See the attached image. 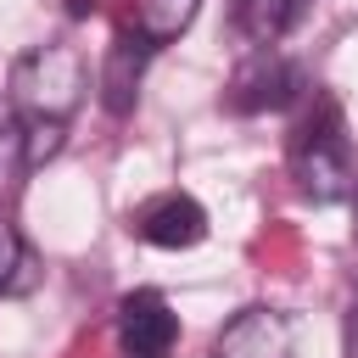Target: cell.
Wrapping results in <instances>:
<instances>
[{
    "mask_svg": "<svg viewBox=\"0 0 358 358\" xmlns=\"http://www.w3.org/2000/svg\"><path fill=\"white\" fill-rule=\"evenodd\" d=\"M84 90H90L84 56L67 39H45L11 62V112L22 123H67L84 106Z\"/></svg>",
    "mask_w": 358,
    "mask_h": 358,
    "instance_id": "cell-1",
    "label": "cell"
},
{
    "mask_svg": "<svg viewBox=\"0 0 358 358\" xmlns=\"http://www.w3.org/2000/svg\"><path fill=\"white\" fill-rule=\"evenodd\" d=\"M291 179L319 207L358 196V151L347 140V123H341L336 101H319L313 117L291 134Z\"/></svg>",
    "mask_w": 358,
    "mask_h": 358,
    "instance_id": "cell-2",
    "label": "cell"
},
{
    "mask_svg": "<svg viewBox=\"0 0 358 358\" xmlns=\"http://www.w3.org/2000/svg\"><path fill=\"white\" fill-rule=\"evenodd\" d=\"M117 341L123 358H168L179 341V313L168 308L162 291H129L117 308Z\"/></svg>",
    "mask_w": 358,
    "mask_h": 358,
    "instance_id": "cell-3",
    "label": "cell"
},
{
    "mask_svg": "<svg viewBox=\"0 0 358 358\" xmlns=\"http://www.w3.org/2000/svg\"><path fill=\"white\" fill-rule=\"evenodd\" d=\"M213 358H296V330L274 308H246L218 330Z\"/></svg>",
    "mask_w": 358,
    "mask_h": 358,
    "instance_id": "cell-4",
    "label": "cell"
},
{
    "mask_svg": "<svg viewBox=\"0 0 358 358\" xmlns=\"http://www.w3.org/2000/svg\"><path fill=\"white\" fill-rule=\"evenodd\" d=\"M296 90H302V73L263 45V50L229 78V106H235V112H280V106L296 101Z\"/></svg>",
    "mask_w": 358,
    "mask_h": 358,
    "instance_id": "cell-5",
    "label": "cell"
},
{
    "mask_svg": "<svg viewBox=\"0 0 358 358\" xmlns=\"http://www.w3.org/2000/svg\"><path fill=\"white\" fill-rule=\"evenodd\" d=\"M134 235H140L145 246L185 252V246H196V241L207 235V213H201L196 196L168 190V196H157V201H145V207L134 213Z\"/></svg>",
    "mask_w": 358,
    "mask_h": 358,
    "instance_id": "cell-6",
    "label": "cell"
},
{
    "mask_svg": "<svg viewBox=\"0 0 358 358\" xmlns=\"http://www.w3.org/2000/svg\"><path fill=\"white\" fill-rule=\"evenodd\" d=\"M145 56H151V45L134 34V28H123L117 39H112V50H106V67H101V101H106V112H129L134 106V95H140V73H145Z\"/></svg>",
    "mask_w": 358,
    "mask_h": 358,
    "instance_id": "cell-7",
    "label": "cell"
},
{
    "mask_svg": "<svg viewBox=\"0 0 358 358\" xmlns=\"http://www.w3.org/2000/svg\"><path fill=\"white\" fill-rule=\"evenodd\" d=\"M302 17V0H235V28L263 50Z\"/></svg>",
    "mask_w": 358,
    "mask_h": 358,
    "instance_id": "cell-8",
    "label": "cell"
},
{
    "mask_svg": "<svg viewBox=\"0 0 358 358\" xmlns=\"http://www.w3.org/2000/svg\"><path fill=\"white\" fill-rule=\"evenodd\" d=\"M196 6L201 0H134V34L145 45H168L196 22Z\"/></svg>",
    "mask_w": 358,
    "mask_h": 358,
    "instance_id": "cell-9",
    "label": "cell"
},
{
    "mask_svg": "<svg viewBox=\"0 0 358 358\" xmlns=\"http://www.w3.org/2000/svg\"><path fill=\"white\" fill-rule=\"evenodd\" d=\"M62 134L67 123H22V168H39L62 151Z\"/></svg>",
    "mask_w": 358,
    "mask_h": 358,
    "instance_id": "cell-10",
    "label": "cell"
},
{
    "mask_svg": "<svg viewBox=\"0 0 358 358\" xmlns=\"http://www.w3.org/2000/svg\"><path fill=\"white\" fill-rule=\"evenodd\" d=\"M22 268H28V252H22V235H17V224L0 213V291H11V285H22Z\"/></svg>",
    "mask_w": 358,
    "mask_h": 358,
    "instance_id": "cell-11",
    "label": "cell"
},
{
    "mask_svg": "<svg viewBox=\"0 0 358 358\" xmlns=\"http://www.w3.org/2000/svg\"><path fill=\"white\" fill-rule=\"evenodd\" d=\"M11 162H22V123L11 112H0V179L11 173Z\"/></svg>",
    "mask_w": 358,
    "mask_h": 358,
    "instance_id": "cell-12",
    "label": "cell"
}]
</instances>
